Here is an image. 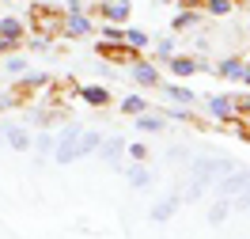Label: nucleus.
<instances>
[{
  "instance_id": "obj_24",
  "label": "nucleus",
  "mask_w": 250,
  "mask_h": 239,
  "mask_svg": "<svg viewBox=\"0 0 250 239\" xmlns=\"http://www.w3.org/2000/svg\"><path fill=\"white\" fill-rule=\"evenodd\" d=\"M171 53H178V38H174V34H159L156 38V65L167 61Z\"/></svg>"
},
{
  "instance_id": "obj_19",
  "label": "nucleus",
  "mask_w": 250,
  "mask_h": 239,
  "mask_svg": "<svg viewBox=\"0 0 250 239\" xmlns=\"http://www.w3.org/2000/svg\"><path fill=\"white\" fill-rule=\"evenodd\" d=\"M122 42H125L129 49H133V53H141V49H148V46H152L148 31H141V27H125V31H122Z\"/></svg>"
},
{
  "instance_id": "obj_3",
  "label": "nucleus",
  "mask_w": 250,
  "mask_h": 239,
  "mask_svg": "<svg viewBox=\"0 0 250 239\" xmlns=\"http://www.w3.org/2000/svg\"><path fill=\"white\" fill-rule=\"evenodd\" d=\"M125 175V186H133V190H152L156 186V171L148 167V159H129L122 167Z\"/></svg>"
},
{
  "instance_id": "obj_25",
  "label": "nucleus",
  "mask_w": 250,
  "mask_h": 239,
  "mask_svg": "<svg viewBox=\"0 0 250 239\" xmlns=\"http://www.w3.org/2000/svg\"><path fill=\"white\" fill-rule=\"evenodd\" d=\"M156 110L163 114L167 122H193V110H189V107H178V103H174V107H156Z\"/></svg>"
},
{
  "instance_id": "obj_23",
  "label": "nucleus",
  "mask_w": 250,
  "mask_h": 239,
  "mask_svg": "<svg viewBox=\"0 0 250 239\" xmlns=\"http://www.w3.org/2000/svg\"><path fill=\"white\" fill-rule=\"evenodd\" d=\"M201 12L205 16H216V19H228L235 12V0H201Z\"/></svg>"
},
{
  "instance_id": "obj_35",
  "label": "nucleus",
  "mask_w": 250,
  "mask_h": 239,
  "mask_svg": "<svg viewBox=\"0 0 250 239\" xmlns=\"http://www.w3.org/2000/svg\"><path fill=\"white\" fill-rule=\"evenodd\" d=\"M235 4H239V0H235Z\"/></svg>"
},
{
  "instance_id": "obj_26",
  "label": "nucleus",
  "mask_w": 250,
  "mask_h": 239,
  "mask_svg": "<svg viewBox=\"0 0 250 239\" xmlns=\"http://www.w3.org/2000/svg\"><path fill=\"white\" fill-rule=\"evenodd\" d=\"M189 156H193V152H189L186 144H171V148L163 152V159H167V163H189Z\"/></svg>"
},
{
  "instance_id": "obj_12",
  "label": "nucleus",
  "mask_w": 250,
  "mask_h": 239,
  "mask_svg": "<svg viewBox=\"0 0 250 239\" xmlns=\"http://www.w3.org/2000/svg\"><path fill=\"white\" fill-rule=\"evenodd\" d=\"M159 91H163L167 103H178V107H193L197 103V91L186 87V84H159Z\"/></svg>"
},
{
  "instance_id": "obj_21",
  "label": "nucleus",
  "mask_w": 250,
  "mask_h": 239,
  "mask_svg": "<svg viewBox=\"0 0 250 239\" xmlns=\"http://www.w3.org/2000/svg\"><path fill=\"white\" fill-rule=\"evenodd\" d=\"M0 68H4V76H19V72H27V68H31V61H27L23 53H12V49H8V53H4V61H0Z\"/></svg>"
},
{
  "instance_id": "obj_29",
  "label": "nucleus",
  "mask_w": 250,
  "mask_h": 239,
  "mask_svg": "<svg viewBox=\"0 0 250 239\" xmlns=\"http://www.w3.org/2000/svg\"><path fill=\"white\" fill-rule=\"evenodd\" d=\"M122 31H125L122 23H103V31H99V34H103L106 42H122Z\"/></svg>"
},
{
  "instance_id": "obj_11",
  "label": "nucleus",
  "mask_w": 250,
  "mask_h": 239,
  "mask_svg": "<svg viewBox=\"0 0 250 239\" xmlns=\"http://www.w3.org/2000/svg\"><path fill=\"white\" fill-rule=\"evenodd\" d=\"M99 144H103V133L99 129H80V137H76V159H91L95 152H99Z\"/></svg>"
},
{
  "instance_id": "obj_17",
  "label": "nucleus",
  "mask_w": 250,
  "mask_h": 239,
  "mask_svg": "<svg viewBox=\"0 0 250 239\" xmlns=\"http://www.w3.org/2000/svg\"><path fill=\"white\" fill-rule=\"evenodd\" d=\"M167 68H171V76H193V72H197V57L171 53V57H167Z\"/></svg>"
},
{
  "instance_id": "obj_4",
  "label": "nucleus",
  "mask_w": 250,
  "mask_h": 239,
  "mask_svg": "<svg viewBox=\"0 0 250 239\" xmlns=\"http://www.w3.org/2000/svg\"><path fill=\"white\" fill-rule=\"evenodd\" d=\"M129 80H133L137 87H144V91H152V87H159V84H163L159 65H156V61H141V57H133V61H129Z\"/></svg>"
},
{
  "instance_id": "obj_31",
  "label": "nucleus",
  "mask_w": 250,
  "mask_h": 239,
  "mask_svg": "<svg viewBox=\"0 0 250 239\" xmlns=\"http://www.w3.org/2000/svg\"><path fill=\"white\" fill-rule=\"evenodd\" d=\"M239 84H247V87H250V61H243V68H239Z\"/></svg>"
},
{
  "instance_id": "obj_5",
  "label": "nucleus",
  "mask_w": 250,
  "mask_h": 239,
  "mask_svg": "<svg viewBox=\"0 0 250 239\" xmlns=\"http://www.w3.org/2000/svg\"><path fill=\"white\" fill-rule=\"evenodd\" d=\"M178 209H182V186H171V190L159 197L156 205H152V224H167V220H174L178 217Z\"/></svg>"
},
{
  "instance_id": "obj_16",
  "label": "nucleus",
  "mask_w": 250,
  "mask_h": 239,
  "mask_svg": "<svg viewBox=\"0 0 250 239\" xmlns=\"http://www.w3.org/2000/svg\"><path fill=\"white\" fill-rule=\"evenodd\" d=\"M201 19H205L201 8H182V12L171 19V34H186V31H193V27L201 23Z\"/></svg>"
},
{
  "instance_id": "obj_14",
  "label": "nucleus",
  "mask_w": 250,
  "mask_h": 239,
  "mask_svg": "<svg viewBox=\"0 0 250 239\" xmlns=\"http://www.w3.org/2000/svg\"><path fill=\"white\" fill-rule=\"evenodd\" d=\"M23 34H27V27H23V19H19V16H0V38H4L12 49L23 42Z\"/></svg>"
},
{
  "instance_id": "obj_30",
  "label": "nucleus",
  "mask_w": 250,
  "mask_h": 239,
  "mask_svg": "<svg viewBox=\"0 0 250 239\" xmlns=\"http://www.w3.org/2000/svg\"><path fill=\"white\" fill-rule=\"evenodd\" d=\"M31 46H34V53H49V49H53L46 34H34V38H31Z\"/></svg>"
},
{
  "instance_id": "obj_33",
  "label": "nucleus",
  "mask_w": 250,
  "mask_h": 239,
  "mask_svg": "<svg viewBox=\"0 0 250 239\" xmlns=\"http://www.w3.org/2000/svg\"><path fill=\"white\" fill-rule=\"evenodd\" d=\"M182 8H201V0H178Z\"/></svg>"
},
{
  "instance_id": "obj_6",
  "label": "nucleus",
  "mask_w": 250,
  "mask_h": 239,
  "mask_svg": "<svg viewBox=\"0 0 250 239\" xmlns=\"http://www.w3.org/2000/svg\"><path fill=\"white\" fill-rule=\"evenodd\" d=\"M95 156L106 163L110 171H118L122 175V167H125V137H103V144H99V152Z\"/></svg>"
},
{
  "instance_id": "obj_1",
  "label": "nucleus",
  "mask_w": 250,
  "mask_h": 239,
  "mask_svg": "<svg viewBox=\"0 0 250 239\" xmlns=\"http://www.w3.org/2000/svg\"><path fill=\"white\" fill-rule=\"evenodd\" d=\"M235 167L231 156H224V152H201V156H189L186 163V190H182V201H201L205 194H212V182H216L220 175H228Z\"/></svg>"
},
{
  "instance_id": "obj_7",
  "label": "nucleus",
  "mask_w": 250,
  "mask_h": 239,
  "mask_svg": "<svg viewBox=\"0 0 250 239\" xmlns=\"http://www.w3.org/2000/svg\"><path fill=\"white\" fill-rule=\"evenodd\" d=\"M57 27H61L64 38H87V34L95 31V19L87 16V12H68V16H64Z\"/></svg>"
},
{
  "instance_id": "obj_27",
  "label": "nucleus",
  "mask_w": 250,
  "mask_h": 239,
  "mask_svg": "<svg viewBox=\"0 0 250 239\" xmlns=\"http://www.w3.org/2000/svg\"><path fill=\"white\" fill-rule=\"evenodd\" d=\"M125 156H129V159H148V156H152V148H148L144 141H125Z\"/></svg>"
},
{
  "instance_id": "obj_15",
  "label": "nucleus",
  "mask_w": 250,
  "mask_h": 239,
  "mask_svg": "<svg viewBox=\"0 0 250 239\" xmlns=\"http://www.w3.org/2000/svg\"><path fill=\"white\" fill-rule=\"evenodd\" d=\"M133 122H137V133H156V137L167 133V118L159 110H144V114H137Z\"/></svg>"
},
{
  "instance_id": "obj_20",
  "label": "nucleus",
  "mask_w": 250,
  "mask_h": 239,
  "mask_svg": "<svg viewBox=\"0 0 250 239\" xmlns=\"http://www.w3.org/2000/svg\"><path fill=\"white\" fill-rule=\"evenodd\" d=\"M239 68H243V57H220V61L212 65V72H216L220 80H239Z\"/></svg>"
},
{
  "instance_id": "obj_18",
  "label": "nucleus",
  "mask_w": 250,
  "mask_h": 239,
  "mask_svg": "<svg viewBox=\"0 0 250 239\" xmlns=\"http://www.w3.org/2000/svg\"><path fill=\"white\" fill-rule=\"evenodd\" d=\"M228 217H231V201H228V197H216V201L208 205V213H205V220L212 224V228L228 224Z\"/></svg>"
},
{
  "instance_id": "obj_2",
  "label": "nucleus",
  "mask_w": 250,
  "mask_h": 239,
  "mask_svg": "<svg viewBox=\"0 0 250 239\" xmlns=\"http://www.w3.org/2000/svg\"><path fill=\"white\" fill-rule=\"evenodd\" d=\"M80 129H83V122H72V118H64L61 129H53L57 133V144H53V163L57 167H72L76 163V137H80Z\"/></svg>"
},
{
  "instance_id": "obj_32",
  "label": "nucleus",
  "mask_w": 250,
  "mask_h": 239,
  "mask_svg": "<svg viewBox=\"0 0 250 239\" xmlns=\"http://www.w3.org/2000/svg\"><path fill=\"white\" fill-rule=\"evenodd\" d=\"M64 12H83V4L80 0H64Z\"/></svg>"
},
{
  "instance_id": "obj_13",
  "label": "nucleus",
  "mask_w": 250,
  "mask_h": 239,
  "mask_svg": "<svg viewBox=\"0 0 250 239\" xmlns=\"http://www.w3.org/2000/svg\"><path fill=\"white\" fill-rule=\"evenodd\" d=\"M76 95H80L83 107H95V110L110 107V91H106V87H99V84H83V87H76Z\"/></svg>"
},
{
  "instance_id": "obj_34",
  "label": "nucleus",
  "mask_w": 250,
  "mask_h": 239,
  "mask_svg": "<svg viewBox=\"0 0 250 239\" xmlns=\"http://www.w3.org/2000/svg\"><path fill=\"white\" fill-rule=\"evenodd\" d=\"M159 4H178V0H159Z\"/></svg>"
},
{
  "instance_id": "obj_22",
  "label": "nucleus",
  "mask_w": 250,
  "mask_h": 239,
  "mask_svg": "<svg viewBox=\"0 0 250 239\" xmlns=\"http://www.w3.org/2000/svg\"><path fill=\"white\" fill-rule=\"evenodd\" d=\"M118 110H122L125 118H137V114L152 110V103H148V99H144V95H125V99H122V107H118Z\"/></svg>"
},
{
  "instance_id": "obj_28",
  "label": "nucleus",
  "mask_w": 250,
  "mask_h": 239,
  "mask_svg": "<svg viewBox=\"0 0 250 239\" xmlns=\"http://www.w3.org/2000/svg\"><path fill=\"white\" fill-rule=\"evenodd\" d=\"M231 103H235V114H239V118H250V87L243 95H231Z\"/></svg>"
},
{
  "instance_id": "obj_8",
  "label": "nucleus",
  "mask_w": 250,
  "mask_h": 239,
  "mask_svg": "<svg viewBox=\"0 0 250 239\" xmlns=\"http://www.w3.org/2000/svg\"><path fill=\"white\" fill-rule=\"evenodd\" d=\"M205 114H208L212 122H220V126H231V118H235L231 95H208L205 99Z\"/></svg>"
},
{
  "instance_id": "obj_9",
  "label": "nucleus",
  "mask_w": 250,
  "mask_h": 239,
  "mask_svg": "<svg viewBox=\"0 0 250 239\" xmlns=\"http://www.w3.org/2000/svg\"><path fill=\"white\" fill-rule=\"evenodd\" d=\"M129 16H133V4L129 0H99V19L103 23H129Z\"/></svg>"
},
{
  "instance_id": "obj_10",
  "label": "nucleus",
  "mask_w": 250,
  "mask_h": 239,
  "mask_svg": "<svg viewBox=\"0 0 250 239\" xmlns=\"http://www.w3.org/2000/svg\"><path fill=\"white\" fill-rule=\"evenodd\" d=\"M42 87H49V76H46V72H31V68H27V72H19V80H16L12 91L23 99V95H31V91H42Z\"/></svg>"
}]
</instances>
